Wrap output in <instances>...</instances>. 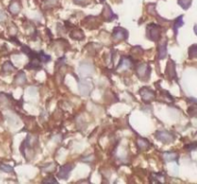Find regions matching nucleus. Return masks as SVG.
Returning a JSON list of instances; mask_svg holds the SVG:
<instances>
[{
    "label": "nucleus",
    "instance_id": "nucleus-1",
    "mask_svg": "<svg viewBox=\"0 0 197 184\" xmlns=\"http://www.w3.org/2000/svg\"><path fill=\"white\" fill-rule=\"evenodd\" d=\"M146 36L153 41H158L160 36V27L157 24H149L146 28Z\"/></svg>",
    "mask_w": 197,
    "mask_h": 184
},
{
    "label": "nucleus",
    "instance_id": "nucleus-2",
    "mask_svg": "<svg viewBox=\"0 0 197 184\" xmlns=\"http://www.w3.org/2000/svg\"><path fill=\"white\" fill-rule=\"evenodd\" d=\"M136 72L141 80H148L151 72V68L146 63H141V64L137 66Z\"/></svg>",
    "mask_w": 197,
    "mask_h": 184
},
{
    "label": "nucleus",
    "instance_id": "nucleus-3",
    "mask_svg": "<svg viewBox=\"0 0 197 184\" xmlns=\"http://www.w3.org/2000/svg\"><path fill=\"white\" fill-rule=\"evenodd\" d=\"M129 37V34L128 32L124 29V28L121 27H115L114 29L113 32V38L114 40L118 41V40H124V39H127Z\"/></svg>",
    "mask_w": 197,
    "mask_h": 184
},
{
    "label": "nucleus",
    "instance_id": "nucleus-4",
    "mask_svg": "<svg viewBox=\"0 0 197 184\" xmlns=\"http://www.w3.org/2000/svg\"><path fill=\"white\" fill-rule=\"evenodd\" d=\"M92 83L90 81L83 80L79 83V91L83 96H87L92 90Z\"/></svg>",
    "mask_w": 197,
    "mask_h": 184
},
{
    "label": "nucleus",
    "instance_id": "nucleus-5",
    "mask_svg": "<svg viewBox=\"0 0 197 184\" xmlns=\"http://www.w3.org/2000/svg\"><path fill=\"white\" fill-rule=\"evenodd\" d=\"M156 137L158 140H160V142L163 143H170L174 140V137L173 135L168 132V131H158L156 132Z\"/></svg>",
    "mask_w": 197,
    "mask_h": 184
},
{
    "label": "nucleus",
    "instance_id": "nucleus-6",
    "mask_svg": "<svg viewBox=\"0 0 197 184\" xmlns=\"http://www.w3.org/2000/svg\"><path fill=\"white\" fill-rule=\"evenodd\" d=\"M79 73L83 78L86 77H89L93 73V66L91 63H87V62H83L80 64L79 67Z\"/></svg>",
    "mask_w": 197,
    "mask_h": 184
},
{
    "label": "nucleus",
    "instance_id": "nucleus-7",
    "mask_svg": "<svg viewBox=\"0 0 197 184\" xmlns=\"http://www.w3.org/2000/svg\"><path fill=\"white\" fill-rule=\"evenodd\" d=\"M140 94L141 95V98L144 102H150L152 100H154L155 97H156V94L155 92L147 88V87H143L140 90Z\"/></svg>",
    "mask_w": 197,
    "mask_h": 184
},
{
    "label": "nucleus",
    "instance_id": "nucleus-8",
    "mask_svg": "<svg viewBox=\"0 0 197 184\" xmlns=\"http://www.w3.org/2000/svg\"><path fill=\"white\" fill-rule=\"evenodd\" d=\"M72 169H73V166H72L71 164H65V165H64L63 167H61L60 171H59V174H58V176H59L61 179L68 178L69 174H70V172L72 171Z\"/></svg>",
    "mask_w": 197,
    "mask_h": 184
},
{
    "label": "nucleus",
    "instance_id": "nucleus-9",
    "mask_svg": "<svg viewBox=\"0 0 197 184\" xmlns=\"http://www.w3.org/2000/svg\"><path fill=\"white\" fill-rule=\"evenodd\" d=\"M166 75L168 76L170 79L176 78V71H175V63L173 61H169L166 64Z\"/></svg>",
    "mask_w": 197,
    "mask_h": 184
},
{
    "label": "nucleus",
    "instance_id": "nucleus-10",
    "mask_svg": "<svg viewBox=\"0 0 197 184\" xmlns=\"http://www.w3.org/2000/svg\"><path fill=\"white\" fill-rule=\"evenodd\" d=\"M132 66V61H131L130 58H127V57H123V58L120 60V62H119V65L118 67V69H120V70H125V69H128Z\"/></svg>",
    "mask_w": 197,
    "mask_h": 184
},
{
    "label": "nucleus",
    "instance_id": "nucleus-11",
    "mask_svg": "<svg viewBox=\"0 0 197 184\" xmlns=\"http://www.w3.org/2000/svg\"><path fill=\"white\" fill-rule=\"evenodd\" d=\"M102 15H103L104 18L107 21H111V20L114 19V17H114L115 15H114V13L112 12L111 8L109 6H105L104 7V10H103V13H102Z\"/></svg>",
    "mask_w": 197,
    "mask_h": 184
},
{
    "label": "nucleus",
    "instance_id": "nucleus-12",
    "mask_svg": "<svg viewBox=\"0 0 197 184\" xmlns=\"http://www.w3.org/2000/svg\"><path fill=\"white\" fill-rule=\"evenodd\" d=\"M158 52H159V59L163 60L165 58L166 56V41H163L162 43H160L158 47Z\"/></svg>",
    "mask_w": 197,
    "mask_h": 184
},
{
    "label": "nucleus",
    "instance_id": "nucleus-13",
    "mask_svg": "<svg viewBox=\"0 0 197 184\" xmlns=\"http://www.w3.org/2000/svg\"><path fill=\"white\" fill-rule=\"evenodd\" d=\"M9 11H10L11 13H13V15H17V13H19V11H20L19 3L17 1H16V0L13 1L9 6Z\"/></svg>",
    "mask_w": 197,
    "mask_h": 184
},
{
    "label": "nucleus",
    "instance_id": "nucleus-14",
    "mask_svg": "<svg viewBox=\"0 0 197 184\" xmlns=\"http://www.w3.org/2000/svg\"><path fill=\"white\" fill-rule=\"evenodd\" d=\"M137 148L140 149V150H145V149H147L148 146H149V143L146 139H143V138H138L137 140Z\"/></svg>",
    "mask_w": 197,
    "mask_h": 184
},
{
    "label": "nucleus",
    "instance_id": "nucleus-15",
    "mask_svg": "<svg viewBox=\"0 0 197 184\" xmlns=\"http://www.w3.org/2000/svg\"><path fill=\"white\" fill-rule=\"evenodd\" d=\"M184 25V21H183V17H179L176 20L174 21V26H173V30H174V33H175V36L177 35V32H178V29Z\"/></svg>",
    "mask_w": 197,
    "mask_h": 184
},
{
    "label": "nucleus",
    "instance_id": "nucleus-16",
    "mask_svg": "<svg viewBox=\"0 0 197 184\" xmlns=\"http://www.w3.org/2000/svg\"><path fill=\"white\" fill-rule=\"evenodd\" d=\"M70 37L73 39L80 40L84 39V33L81 30H73L70 33Z\"/></svg>",
    "mask_w": 197,
    "mask_h": 184
},
{
    "label": "nucleus",
    "instance_id": "nucleus-17",
    "mask_svg": "<svg viewBox=\"0 0 197 184\" xmlns=\"http://www.w3.org/2000/svg\"><path fill=\"white\" fill-rule=\"evenodd\" d=\"M17 84L18 86H21V84H23L26 83V77H25V74L23 72H19L17 76H16V80H14Z\"/></svg>",
    "mask_w": 197,
    "mask_h": 184
},
{
    "label": "nucleus",
    "instance_id": "nucleus-18",
    "mask_svg": "<svg viewBox=\"0 0 197 184\" xmlns=\"http://www.w3.org/2000/svg\"><path fill=\"white\" fill-rule=\"evenodd\" d=\"M178 158L177 153H164V159L166 162H170V161H174Z\"/></svg>",
    "mask_w": 197,
    "mask_h": 184
},
{
    "label": "nucleus",
    "instance_id": "nucleus-19",
    "mask_svg": "<svg viewBox=\"0 0 197 184\" xmlns=\"http://www.w3.org/2000/svg\"><path fill=\"white\" fill-rule=\"evenodd\" d=\"M27 68L29 69H37V68H40L41 67V64H40V60L38 58H35V59H32L31 62L29 63V64L26 66Z\"/></svg>",
    "mask_w": 197,
    "mask_h": 184
},
{
    "label": "nucleus",
    "instance_id": "nucleus-20",
    "mask_svg": "<svg viewBox=\"0 0 197 184\" xmlns=\"http://www.w3.org/2000/svg\"><path fill=\"white\" fill-rule=\"evenodd\" d=\"M38 59L40 60V61H42V62H48L50 60H51V57L46 55L45 53H43L42 51H41L39 54H38Z\"/></svg>",
    "mask_w": 197,
    "mask_h": 184
},
{
    "label": "nucleus",
    "instance_id": "nucleus-21",
    "mask_svg": "<svg viewBox=\"0 0 197 184\" xmlns=\"http://www.w3.org/2000/svg\"><path fill=\"white\" fill-rule=\"evenodd\" d=\"M3 71L6 72V73H9V72H12L13 70L14 69V66L12 64V62L11 61H6L4 64H3Z\"/></svg>",
    "mask_w": 197,
    "mask_h": 184
},
{
    "label": "nucleus",
    "instance_id": "nucleus-22",
    "mask_svg": "<svg viewBox=\"0 0 197 184\" xmlns=\"http://www.w3.org/2000/svg\"><path fill=\"white\" fill-rule=\"evenodd\" d=\"M188 57L191 59L197 58V45H192L188 49Z\"/></svg>",
    "mask_w": 197,
    "mask_h": 184
},
{
    "label": "nucleus",
    "instance_id": "nucleus-23",
    "mask_svg": "<svg viewBox=\"0 0 197 184\" xmlns=\"http://www.w3.org/2000/svg\"><path fill=\"white\" fill-rule=\"evenodd\" d=\"M178 3H179V5L182 7V8L187 10V9H188V7L191 6V0H179Z\"/></svg>",
    "mask_w": 197,
    "mask_h": 184
},
{
    "label": "nucleus",
    "instance_id": "nucleus-24",
    "mask_svg": "<svg viewBox=\"0 0 197 184\" xmlns=\"http://www.w3.org/2000/svg\"><path fill=\"white\" fill-rule=\"evenodd\" d=\"M0 171L5 172V173H13L14 169L10 165H6V164H0Z\"/></svg>",
    "mask_w": 197,
    "mask_h": 184
},
{
    "label": "nucleus",
    "instance_id": "nucleus-25",
    "mask_svg": "<svg viewBox=\"0 0 197 184\" xmlns=\"http://www.w3.org/2000/svg\"><path fill=\"white\" fill-rule=\"evenodd\" d=\"M56 4H57V0H45V5L50 7V8L53 5H56Z\"/></svg>",
    "mask_w": 197,
    "mask_h": 184
},
{
    "label": "nucleus",
    "instance_id": "nucleus-26",
    "mask_svg": "<svg viewBox=\"0 0 197 184\" xmlns=\"http://www.w3.org/2000/svg\"><path fill=\"white\" fill-rule=\"evenodd\" d=\"M74 3L77 5H86L87 3V0H74Z\"/></svg>",
    "mask_w": 197,
    "mask_h": 184
},
{
    "label": "nucleus",
    "instance_id": "nucleus-27",
    "mask_svg": "<svg viewBox=\"0 0 197 184\" xmlns=\"http://www.w3.org/2000/svg\"><path fill=\"white\" fill-rule=\"evenodd\" d=\"M186 148L188 149V150H193V149H197V142L196 143H192L191 145H187Z\"/></svg>",
    "mask_w": 197,
    "mask_h": 184
},
{
    "label": "nucleus",
    "instance_id": "nucleus-28",
    "mask_svg": "<svg viewBox=\"0 0 197 184\" xmlns=\"http://www.w3.org/2000/svg\"><path fill=\"white\" fill-rule=\"evenodd\" d=\"M6 13L3 12V11H1L0 10V21H4L5 19H6Z\"/></svg>",
    "mask_w": 197,
    "mask_h": 184
},
{
    "label": "nucleus",
    "instance_id": "nucleus-29",
    "mask_svg": "<svg viewBox=\"0 0 197 184\" xmlns=\"http://www.w3.org/2000/svg\"><path fill=\"white\" fill-rule=\"evenodd\" d=\"M43 182H54V183H56V182H57V180H56V179H54V178H47V179H44V180H43Z\"/></svg>",
    "mask_w": 197,
    "mask_h": 184
},
{
    "label": "nucleus",
    "instance_id": "nucleus-30",
    "mask_svg": "<svg viewBox=\"0 0 197 184\" xmlns=\"http://www.w3.org/2000/svg\"><path fill=\"white\" fill-rule=\"evenodd\" d=\"M194 33L197 35V25H195V26H194Z\"/></svg>",
    "mask_w": 197,
    "mask_h": 184
},
{
    "label": "nucleus",
    "instance_id": "nucleus-31",
    "mask_svg": "<svg viewBox=\"0 0 197 184\" xmlns=\"http://www.w3.org/2000/svg\"><path fill=\"white\" fill-rule=\"evenodd\" d=\"M100 1H101V2H103V1H104V0H100Z\"/></svg>",
    "mask_w": 197,
    "mask_h": 184
}]
</instances>
